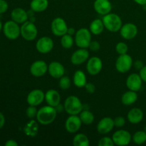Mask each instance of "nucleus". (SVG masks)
<instances>
[{
  "mask_svg": "<svg viewBox=\"0 0 146 146\" xmlns=\"http://www.w3.org/2000/svg\"><path fill=\"white\" fill-rule=\"evenodd\" d=\"M121 36L126 40H131L138 34V27L133 23H127L121 27L120 29Z\"/></svg>",
  "mask_w": 146,
  "mask_h": 146,
  "instance_id": "obj_14",
  "label": "nucleus"
},
{
  "mask_svg": "<svg viewBox=\"0 0 146 146\" xmlns=\"http://www.w3.org/2000/svg\"><path fill=\"white\" fill-rule=\"evenodd\" d=\"M132 140L134 143L142 145L146 142V132L145 131H139L133 134Z\"/></svg>",
  "mask_w": 146,
  "mask_h": 146,
  "instance_id": "obj_31",
  "label": "nucleus"
},
{
  "mask_svg": "<svg viewBox=\"0 0 146 146\" xmlns=\"http://www.w3.org/2000/svg\"><path fill=\"white\" fill-rule=\"evenodd\" d=\"M6 146H17L18 143L14 140H9L5 143Z\"/></svg>",
  "mask_w": 146,
  "mask_h": 146,
  "instance_id": "obj_42",
  "label": "nucleus"
},
{
  "mask_svg": "<svg viewBox=\"0 0 146 146\" xmlns=\"http://www.w3.org/2000/svg\"><path fill=\"white\" fill-rule=\"evenodd\" d=\"M61 44L63 48L66 49L71 48L74 45V38L72 36L68 34H66L62 36L61 38Z\"/></svg>",
  "mask_w": 146,
  "mask_h": 146,
  "instance_id": "obj_32",
  "label": "nucleus"
},
{
  "mask_svg": "<svg viewBox=\"0 0 146 146\" xmlns=\"http://www.w3.org/2000/svg\"><path fill=\"white\" fill-rule=\"evenodd\" d=\"M114 126L115 125L113 118L111 117H104L98 122L97 125V131L101 135H105L111 132L113 129Z\"/></svg>",
  "mask_w": 146,
  "mask_h": 146,
  "instance_id": "obj_16",
  "label": "nucleus"
},
{
  "mask_svg": "<svg viewBox=\"0 0 146 146\" xmlns=\"http://www.w3.org/2000/svg\"><path fill=\"white\" fill-rule=\"evenodd\" d=\"M51 31L53 34L57 36H62L67 34L68 26L64 19L61 17H56L52 21L51 26Z\"/></svg>",
  "mask_w": 146,
  "mask_h": 146,
  "instance_id": "obj_8",
  "label": "nucleus"
},
{
  "mask_svg": "<svg viewBox=\"0 0 146 146\" xmlns=\"http://www.w3.org/2000/svg\"><path fill=\"white\" fill-rule=\"evenodd\" d=\"M57 111L55 107L46 106L38 110L36 120L41 125H47L52 123L55 121L57 115Z\"/></svg>",
  "mask_w": 146,
  "mask_h": 146,
  "instance_id": "obj_1",
  "label": "nucleus"
},
{
  "mask_svg": "<svg viewBox=\"0 0 146 146\" xmlns=\"http://www.w3.org/2000/svg\"><path fill=\"white\" fill-rule=\"evenodd\" d=\"M37 113H38V111H37L36 106H30L28 108H27V111H26V115L28 117L29 119H34V118H36Z\"/></svg>",
  "mask_w": 146,
  "mask_h": 146,
  "instance_id": "obj_35",
  "label": "nucleus"
},
{
  "mask_svg": "<svg viewBox=\"0 0 146 146\" xmlns=\"http://www.w3.org/2000/svg\"><path fill=\"white\" fill-rule=\"evenodd\" d=\"M3 31L5 36L11 40L17 39L21 34V28L19 27L18 23L12 21H8L4 24Z\"/></svg>",
  "mask_w": 146,
  "mask_h": 146,
  "instance_id": "obj_6",
  "label": "nucleus"
},
{
  "mask_svg": "<svg viewBox=\"0 0 146 146\" xmlns=\"http://www.w3.org/2000/svg\"><path fill=\"white\" fill-rule=\"evenodd\" d=\"M71 84V79L68 76H63L62 77L59 78V82H58V85L59 87L62 90H67L70 88Z\"/></svg>",
  "mask_w": 146,
  "mask_h": 146,
  "instance_id": "obj_33",
  "label": "nucleus"
},
{
  "mask_svg": "<svg viewBox=\"0 0 146 146\" xmlns=\"http://www.w3.org/2000/svg\"><path fill=\"white\" fill-rule=\"evenodd\" d=\"M143 112L139 108H133L128 113L127 118L128 121L132 124H138L143 118Z\"/></svg>",
  "mask_w": 146,
  "mask_h": 146,
  "instance_id": "obj_23",
  "label": "nucleus"
},
{
  "mask_svg": "<svg viewBox=\"0 0 146 146\" xmlns=\"http://www.w3.org/2000/svg\"><path fill=\"white\" fill-rule=\"evenodd\" d=\"M112 139L115 145L118 146L128 145L132 140V136L128 131L118 130L115 131L112 136Z\"/></svg>",
  "mask_w": 146,
  "mask_h": 146,
  "instance_id": "obj_9",
  "label": "nucleus"
},
{
  "mask_svg": "<svg viewBox=\"0 0 146 146\" xmlns=\"http://www.w3.org/2000/svg\"><path fill=\"white\" fill-rule=\"evenodd\" d=\"M36 48L39 53L48 54L54 48V41L50 37L42 36L37 41Z\"/></svg>",
  "mask_w": 146,
  "mask_h": 146,
  "instance_id": "obj_10",
  "label": "nucleus"
},
{
  "mask_svg": "<svg viewBox=\"0 0 146 146\" xmlns=\"http://www.w3.org/2000/svg\"><path fill=\"white\" fill-rule=\"evenodd\" d=\"M64 111L69 115H78L84 109L81 100L75 96H70L64 101Z\"/></svg>",
  "mask_w": 146,
  "mask_h": 146,
  "instance_id": "obj_2",
  "label": "nucleus"
},
{
  "mask_svg": "<svg viewBox=\"0 0 146 146\" xmlns=\"http://www.w3.org/2000/svg\"><path fill=\"white\" fill-rule=\"evenodd\" d=\"M104 28H105V27H104L103 20L96 19H94L91 23L89 27V30L94 35H99V34H101L104 31Z\"/></svg>",
  "mask_w": 146,
  "mask_h": 146,
  "instance_id": "obj_28",
  "label": "nucleus"
},
{
  "mask_svg": "<svg viewBox=\"0 0 146 146\" xmlns=\"http://www.w3.org/2000/svg\"><path fill=\"white\" fill-rule=\"evenodd\" d=\"M138 100V94L136 91L129 90L127 92L124 93L121 97V102L125 106H131L136 102Z\"/></svg>",
  "mask_w": 146,
  "mask_h": 146,
  "instance_id": "obj_25",
  "label": "nucleus"
},
{
  "mask_svg": "<svg viewBox=\"0 0 146 146\" xmlns=\"http://www.w3.org/2000/svg\"><path fill=\"white\" fill-rule=\"evenodd\" d=\"M88 48L91 49V51H98L100 49V48H101V45H100V43L98 41H91Z\"/></svg>",
  "mask_w": 146,
  "mask_h": 146,
  "instance_id": "obj_38",
  "label": "nucleus"
},
{
  "mask_svg": "<svg viewBox=\"0 0 146 146\" xmlns=\"http://www.w3.org/2000/svg\"><path fill=\"white\" fill-rule=\"evenodd\" d=\"M4 123H5V118L4 115L0 112V129L4 126Z\"/></svg>",
  "mask_w": 146,
  "mask_h": 146,
  "instance_id": "obj_43",
  "label": "nucleus"
},
{
  "mask_svg": "<svg viewBox=\"0 0 146 146\" xmlns=\"http://www.w3.org/2000/svg\"><path fill=\"white\" fill-rule=\"evenodd\" d=\"M1 29H2V24H1V21H0V31H1Z\"/></svg>",
  "mask_w": 146,
  "mask_h": 146,
  "instance_id": "obj_48",
  "label": "nucleus"
},
{
  "mask_svg": "<svg viewBox=\"0 0 146 146\" xmlns=\"http://www.w3.org/2000/svg\"><path fill=\"white\" fill-rule=\"evenodd\" d=\"M135 68H138V69H141V68L143 67V64L141 62V61H137L135 63Z\"/></svg>",
  "mask_w": 146,
  "mask_h": 146,
  "instance_id": "obj_44",
  "label": "nucleus"
},
{
  "mask_svg": "<svg viewBox=\"0 0 146 146\" xmlns=\"http://www.w3.org/2000/svg\"><path fill=\"white\" fill-rule=\"evenodd\" d=\"M128 50V45L124 42H118L115 46V51L119 55L127 54Z\"/></svg>",
  "mask_w": 146,
  "mask_h": 146,
  "instance_id": "obj_34",
  "label": "nucleus"
},
{
  "mask_svg": "<svg viewBox=\"0 0 146 146\" xmlns=\"http://www.w3.org/2000/svg\"><path fill=\"white\" fill-rule=\"evenodd\" d=\"M74 84L78 88L85 87L86 82V76L84 72L81 70H77L74 74Z\"/></svg>",
  "mask_w": 146,
  "mask_h": 146,
  "instance_id": "obj_27",
  "label": "nucleus"
},
{
  "mask_svg": "<svg viewBox=\"0 0 146 146\" xmlns=\"http://www.w3.org/2000/svg\"><path fill=\"white\" fill-rule=\"evenodd\" d=\"M73 144L74 146H88L89 140L85 134L78 133L73 139Z\"/></svg>",
  "mask_w": 146,
  "mask_h": 146,
  "instance_id": "obj_29",
  "label": "nucleus"
},
{
  "mask_svg": "<svg viewBox=\"0 0 146 146\" xmlns=\"http://www.w3.org/2000/svg\"><path fill=\"white\" fill-rule=\"evenodd\" d=\"M144 129H145V130H144V131H145V132H146V126L145 127V128H144Z\"/></svg>",
  "mask_w": 146,
  "mask_h": 146,
  "instance_id": "obj_49",
  "label": "nucleus"
},
{
  "mask_svg": "<svg viewBox=\"0 0 146 146\" xmlns=\"http://www.w3.org/2000/svg\"><path fill=\"white\" fill-rule=\"evenodd\" d=\"M76 31H75V29H74V28H68V31H67V34H70V35L71 36L74 35V34H76Z\"/></svg>",
  "mask_w": 146,
  "mask_h": 146,
  "instance_id": "obj_47",
  "label": "nucleus"
},
{
  "mask_svg": "<svg viewBox=\"0 0 146 146\" xmlns=\"http://www.w3.org/2000/svg\"><path fill=\"white\" fill-rule=\"evenodd\" d=\"M24 132L27 136H29L31 138H34L38 134V121H36L34 120L31 119L29 122L26 124L25 127L24 128Z\"/></svg>",
  "mask_w": 146,
  "mask_h": 146,
  "instance_id": "obj_24",
  "label": "nucleus"
},
{
  "mask_svg": "<svg viewBox=\"0 0 146 146\" xmlns=\"http://www.w3.org/2000/svg\"><path fill=\"white\" fill-rule=\"evenodd\" d=\"M48 74L54 78H60L64 76V66L58 61H53L48 66Z\"/></svg>",
  "mask_w": 146,
  "mask_h": 146,
  "instance_id": "obj_20",
  "label": "nucleus"
},
{
  "mask_svg": "<svg viewBox=\"0 0 146 146\" xmlns=\"http://www.w3.org/2000/svg\"><path fill=\"white\" fill-rule=\"evenodd\" d=\"M57 113H61L63 111V110H64V106L61 105V104H58L56 107H55Z\"/></svg>",
  "mask_w": 146,
  "mask_h": 146,
  "instance_id": "obj_45",
  "label": "nucleus"
},
{
  "mask_svg": "<svg viewBox=\"0 0 146 146\" xmlns=\"http://www.w3.org/2000/svg\"><path fill=\"white\" fill-rule=\"evenodd\" d=\"M82 122L77 115H70L65 122V128L70 133H76L81 128Z\"/></svg>",
  "mask_w": 146,
  "mask_h": 146,
  "instance_id": "obj_12",
  "label": "nucleus"
},
{
  "mask_svg": "<svg viewBox=\"0 0 146 146\" xmlns=\"http://www.w3.org/2000/svg\"><path fill=\"white\" fill-rule=\"evenodd\" d=\"M139 75L141 78H142L143 81L146 83V66H143L141 69H140Z\"/></svg>",
  "mask_w": 146,
  "mask_h": 146,
  "instance_id": "obj_41",
  "label": "nucleus"
},
{
  "mask_svg": "<svg viewBox=\"0 0 146 146\" xmlns=\"http://www.w3.org/2000/svg\"><path fill=\"white\" fill-rule=\"evenodd\" d=\"M45 94L40 89H34L28 94L27 101L29 106H37L44 101Z\"/></svg>",
  "mask_w": 146,
  "mask_h": 146,
  "instance_id": "obj_15",
  "label": "nucleus"
},
{
  "mask_svg": "<svg viewBox=\"0 0 146 146\" xmlns=\"http://www.w3.org/2000/svg\"><path fill=\"white\" fill-rule=\"evenodd\" d=\"M98 145L99 146H113L115 144H114L112 138L105 136L99 140Z\"/></svg>",
  "mask_w": 146,
  "mask_h": 146,
  "instance_id": "obj_36",
  "label": "nucleus"
},
{
  "mask_svg": "<svg viewBox=\"0 0 146 146\" xmlns=\"http://www.w3.org/2000/svg\"><path fill=\"white\" fill-rule=\"evenodd\" d=\"M89 52L86 48H80V49L76 50L73 53L71 57V61L74 65H80L88 59Z\"/></svg>",
  "mask_w": 146,
  "mask_h": 146,
  "instance_id": "obj_17",
  "label": "nucleus"
},
{
  "mask_svg": "<svg viewBox=\"0 0 146 146\" xmlns=\"http://www.w3.org/2000/svg\"><path fill=\"white\" fill-rule=\"evenodd\" d=\"M103 22L106 29L111 32L120 31L122 27V20L118 14L115 13H108L103 17Z\"/></svg>",
  "mask_w": 146,
  "mask_h": 146,
  "instance_id": "obj_3",
  "label": "nucleus"
},
{
  "mask_svg": "<svg viewBox=\"0 0 146 146\" xmlns=\"http://www.w3.org/2000/svg\"><path fill=\"white\" fill-rule=\"evenodd\" d=\"M11 19L18 24H24L27 21L29 14L24 9L15 8L11 13Z\"/></svg>",
  "mask_w": 146,
  "mask_h": 146,
  "instance_id": "obj_21",
  "label": "nucleus"
},
{
  "mask_svg": "<svg viewBox=\"0 0 146 146\" xmlns=\"http://www.w3.org/2000/svg\"><path fill=\"white\" fill-rule=\"evenodd\" d=\"M8 3L5 0H0V14L6 12L8 9Z\"/></svg>",
  "mask_w": 146,
  "mask_h": 146,
  "instance_id": "obj_39",
  "label": "nucleus"
},
{
  "mask_svg": "<svg viewBox=\"0 0 146 146\" xmlns=\"http://www.w3.org/2000/svg\"><path fill=\"white\" fill-rule=\"evenodd\" d=\"M103 68V62L98 57L94 56L88 59L86 64V69L88 74L95 76L99 74Z\"/></svg>",
  "mask_w": 146,
  "mask_h": 146,
  "instance_id": "obj_13",
  "label": "nucleus"
},
{
  "mask_svg": "<svg viewBox=\"0 0 146 146\" xmlns=\"http://www.w3.org/2000/svg\"><path fill=\"white\" fill-rule=\"evenodd\" d=\"M91 42V32L86 28L78 29L75 34V43L79 48H87Z\"/></svg>",
  "mask_w": 146,
  "mask_h": 146,
  "instance_id": "obj_4",
  "label": "nucleus"
},
{
  "mask_svg": "<svg viewBox=\"0 0 146 146\" xmlns=\"http://www.w3.org/2000/svg\"><path fill=\"white\" fill-rule=\"evenodd\" d=\"M21 35L27 41H33L38 35V29L34 23L27 21L21 27Z\"/></svg>",
  "mask_w": 146,
  "mask_h": 146,
  "instance_id": "obj_5",
  "label": "nucleus"
},
{
  "mask_svg": "<svg viewBox=\"0 0 146 146\" xmlns=\"http://www.w3.org/2000/svg\"><path fill=\"white\" fill-rule=\"evenodd\" d=\"M79 117L81 118L82 123L85 124V125H91L94 121V114L90 111H88V110H83L80 113Z\"/></svg>",
  "mask_w": 146,
  "mask_h": 146,
  "instance_id": "obj_30",
  "label": "nucleus"
},
{
  "mask_svg": "<svg viewBox=\"0 0 146 146\" xmlns=\"http://www.w3.org/2000/svg\"><path fill=\"white\" fill-rule=\"evenodd\" d=\"M133 65V58L128 54L120 55L115 61V68L121 74H124L129 71Z\"/></svg>",
  "mask_w": 146,
  "mask_h": 146,
  "instance_id": "obj_7",
  "label": "nucleus"
},
{
  "mask_svg": "<svg viewBox=\"0 0 146 146\" xmlns=\"http://www.w3.org/2000/svg\"><path fill=\"white\" fill-rule=\"evenodd\" d=\"M136 4L141 6H146V0H133Z\"/></svg>",
  "mask_w": 146,
  "mask_h": 146,
  "instance_id": "obj_46",
  "label": "nucleus"
},
{
  "mask_svg": "<svg viewBox=\"0 0 146 146\" xmlns=\"http://www.w3.org/2000/svg\"><path fill=\"white\" fill-rule=\"evenodd\" d=\"M142 78L139 74H132L129 75L126 80V86L131 91H138L142 86Z\"/></svg>",
  "mask_w": 146,
  "mask_h": 146,
  "instance_id": "obj_19",
  "label": "nucleus"
},
{
  "mask_svg": "<svg viewBox=\"0 0 146 146\" xmlns=\"http://www.w3.org/2000/svg\"><path fill=\"white\" fill-rule=\"evenodd\" d=\"M48 66L44 61L37 60L30 66V73L35 77L43 76L48 71Z\"/></svg>",
  "mask_w": 146,
  "mask_h": 146,
  "instance_id": "obj_11",
  "label": "nucleus"
},
{
  "mask_svg": "<svg viewBox=\"0 0 146 146\" xmlns=\"http://www.w3.org/2000/svg\"><path fill=\"white\" fill-rule=\"evenodd\" d=\"M113 121L114 125H115V126L118 127V128H121V127L124 126L125 124V120L123 116L115 117Z\"/></svg>",
  "mask_w": 146,
  "mask_h": 146,
  "instance_id": "obj_37",
  "label": "nucleus"
},
{
  "mask_svg": "<svg viewBox=\"0 0 146 146\" xmlns=\"http://www.w3.org/2000/svg\"><path fill=\"white\" fill-rule=\"evenodd\" d=\"M94 8L98 14L104 16L111 12L112 4L109 0H95Z\"/></svg>",
  "mask_w": 146,
  "mask_h": 146,
  "instance_id": "obj_18",
  "label": "nucleus"
},
{
  "mask_svg": "<svg viewBox=\"0 0 146 146\" xmlns=\"http://www.w3.org/2000/svg\"><path fill=\"white\" fill-rule=\"evenodd\" d=\"M85 88L86 91L89 94H94L96 91V86L92 83H87L85 86Z\"/></svg>",
  "mask_w": 146,
  "mask_h": 146,
  "instance_id": "obj_40",
  "label": "nucleus"
},
{
  "mask_svg": "<svg viewBox=\"0 0 146 146\" xmlns=\"http://www.w3.org/2000/svg\"><path fill=\"white\" fill-rule=\"evenodd\" d=\"M48 7V0H31L30 7L33 11L35 12H42Z\"/></svg>",
  "mask_w": 146,
  "mask_h": 146,
  "instance_id": "obj_26",
  "label": "nucleus"
},
{
  "mask_svg": "<svg viewBox=\"0 0 146 146\" xmlns=\"http://www.w3.org/2000/svg\"><path fill=\"white\" fill-rule=\"evenodd\" d=\"M45 100L48 105L53 107H56L60 104L61 96L59 93L54 89H50L45 94Z\"/></svg>",
  "mask_w": 146,
  "mask_h": 146,
  "instance_id": "obj_22",
  "label": "nucleus"
}]
</instances>
